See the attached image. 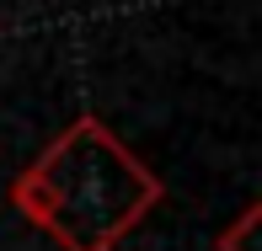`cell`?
<instances>
[{"instance_id":"7a4b0ae2","label":"cell","mask_w":262,"mask_h":251,"mask_svg":"<svg viewBox=\"0 0 262 251\" xmlns=\"http://www.w3.org/2000/svg\"><path fill=\"white\" fill-rule=\"evenodd\" d=\"M257 235H262V203H246L235 214V224H225L214 235V251H257Z\"/></svg>"},{"instance_id":"6da1fadb","label":"cell","mask_w":262,"mask_h":251,"mask_svg":"<svg viewBox=\"0 0 262 251\" xmlns=\"http://www.w3.org/2000/svg\"><path fill=\"white\" fill-rule=\"evenodd\" d=\"M161 198V176L102 118H75L11 182V209L59 251H113Z\"/></svg>"},{"instance_id":"3957f363","label":"cell","mask_w":262,"mask_h":251,"mask_svg":"<svg viewBox=\"0 0 262 251\" xmlns=\"http://www.w3.org/2000/svg\"><path fill=\"white\" fill-rule=\"evenodd\" d=\"M113 251H118V246H113Z\"/></svg>"}]
</instances>
